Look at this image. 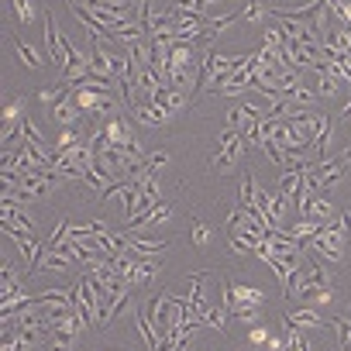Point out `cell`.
<instances>
[{"label":"cell","mask_w":351,"mask_h":351,"mask_svg":"<svg viewBox=\"0 0 351 351\" xmlns=\"http://www.w3.org/2000/svg\"><path fill=\"white\" fill-rule=\"evenodd\" d=\"M45 52H49L52 66H62L66 69V35L59 32V25H56L52 14H45Z\"/></svg>","instance_id":"cell-1"},{"label":"cell","mask_w":351,"mask_h":351,"mask_svg":"<svg viewBox=\"0 0 351 351\" xmlns=\"http://www.w3.org/2000/svg\"><path fill=\"white\" fill-rule=\"evenodd\" d=\"M86 56H90V76L93 80H117V56H110L104 45H93Z\"/></svg>","instance_id":"cell-2"},{"label":"cell","mask_w":351,"mask_h":351,"mask_svg":"<svg viewBox=\"0 0 351 351\" xmlns=\"http://www.w3.org/2000/svg\"><path fill=\"white\" fill-rule=\"evenodd\" d=\"M131 117H134L141 128H162V124H169L172 110H169L165 104H141V107L131 110Z\"/></svg>","instance_id":"cell-3"},{"label":"cell","mask_w":351,"mask_h":351,"mask_svg":"<svg viewBox=\"0 0 351 351\" xmlns=\"http://www.w3.org/2000/svg\"><path fill=\"white\" fill-rule=\"evenodd\" d=\"M83 117H86V114L80 110V104H76V97H73V93H66V97L52 107V121H59L62 128H76Z\"/></svg>","instance_id":"cell-4"},{"label":"cell","mask_w":351,"mask_h":351,"mask_svg":"<svg viewBox=\"0 0 351 351\" xmlns=\"http://www.w3.org/2000/svg\"><path fill=\"white\" fill-rule=\"evenodd\" d=\"M124 110H128V107H124L121 93L110 90V93H100V100H97V107H93V117H97V121H114V117H121Z\"/></svg>","instance_id":"cell-5"},{"label":"cell","mask_w":351,"mask_h":351,"mask_svg":"<svg viewBox=\"0 0 351 351\" xmlns=\"http://www.w3.org/2000/svg\"><path fill=\"white\" fill-rule=\"evenodd\" d=\"M303 217H306V221H313V224H320V228H327L330 221H337V214H334V207H330V200H327L324 193H317V197L306 204Z\"/></svg>","instance_id":"cell-6"},{"label":"cell","mask_w":351,"mask_h":351,"mask_svg":"<svg viewBox=\"0 0 351 351\" xmlns=\"http://www.w3.org/2000/svg\"><path fill=\"white\" fill-rule=\"evenodd\" d=\"M282 317L289 324H296L300 330H320L324 327V317L317 313V306H296V310H286Z\"/></svg>","instance_id":"cell-7"},{"label":"cell","mask_w":351,"mask_h":351,"mask_svg":"<svg viewBox=\"0 0 351 351\" xmlns=\"http://www.w3.org/2000/svg\"><path fill=\"white\" fill-rule=\"evenodd\" d=\"M231 300H234V310L238 306H265V293L255 289V286H234L231 282ZM234 310H231V317H234Z\"/></svg>","instance_id":"cell-8"},{"label":"cell","mask_w":351,"mask_h":351,"mask_svg":"<svg viewBox=\"0 0 351 351\" xmlns=\"http://www.w3.org/2000/svg\"><path fill=\"white\" fill-rule=\"evenodd\" d=\"M172 214H176V210H172V204H165V200H162V204H158L155 210H148V214H145V217H141V221H138L134 228H128V231H145V228H158V224H169V221H172Z\"/></svg>","instance_id":"cell-9"},{"label":"cell","mask_w":351,"mask_h":351,"mask_svg":"<svg viewBox=\"0 0 351 351\" xmlns=\"http://www.w3.org/2000/svg\"><path fill=\"white\" fill-rule=\"evenodd\" d=\"M73 269V258L69 255H62V252H42V258H38V265H35V272H69Z\"/></svg>","instance_id":"cell-10"},{"label":"cell","mask_w":351,"mask_h":351,"mask_svg":"<svg viewBox=\"0 0 351 351\" xmlns=\"http://www.w3.org/2000/svg\"><path fill=\"white\" fill-rule=\"evenodd\" d=\"M300 183H303V169H282L279 172V197H286L289 204L296 200V190H300Z\"/></svg>","instance_id":"cell-11"},{"label":"cell","mask_w":351,"mask_h":351,"mask_svg":"<svg viewBox=\"0 0 351 351\" xmlns=\"http://www.w3.org/2000/svg\"><path fill=\"white\" fill-rule=\"evenodd\" d=\"M303 272H306V279L313 282V289H334V276L317 262V258H310V262H303Z\"/></svg>","instance_id":"cell-12"},{"label":"cell","mask_w":351,"mask_h":351,"mask_svg":"<svg viewBox=\"0 0 351 351\" xmlns=\"http://www.w3.org/2000/svg\"><path fill=\"white\" fill-rule=\"evenodd\" d=\"M21 138H25V145H35V148H49V141H45V134H42V128H38V121L32 117V114H25V121H21Z\"/></svg>","instance_id":"cell-13"},{"label":"cell","mask_w":351,"mask_h":351,"mask_svg":"<svg viewBox=\"0 0 351 351\" xmlns=\"http://www.w3.org/2000/svg\"><path fill=\"white\" fill-rule=\"evenodd\" d=\"M158 272H162V258H141L138 269H134V282L131 286H148Z\"/></svg>","instance_id":"cell-14"},{"label":"cell","mask_w":351,"mask_h":351,"mask_svg":"<svg viewBox=\"0 0 351 351\" xmlns=\"http://www.w3.org/2000/svg\"><path fill=\"white\" fill-rule=\"evenodd\" d=\"M138 183H141V190H145V197H152L155 204H162V180H158V172H152V169H145V172L138 176Z\"/></svg>","instance_id":"cell-15"},{"label":"cell","mask_w":351,"mask_h":351,"mask_svg":"<svg viewBox=\"0 0 351 351\" xmlns=\"http://www.w3.org/2000/svg\"><path fill=\"white\" fill-rule=\"evenodd\" d=\"M14 52H18V59L25 62V69H38V66H42V52H38L35 45H28L25 38L14 42Z\"/></svg>","instance_id":"cell-16"},{"label":"cell","mask_w":351,"mask_h":351,"mask_svg":"<svg viewBox=\"0 0 351 351\" xmlns=\"http://www.w3.org/2000/svg\"><path fill=\"white\" fill-rule=\"evenodd\" d=\"M11 11H14V18H18V25L21 28H28L32 21H35V0H11Z\"/></svg>","instance_id":"cell-17"},{"label":"cell","mask_w":351,"mask_h":351,"mask_svg":"<svg viewBox=\"0 0 351 351\" xmlns=\"http://www.w3.org/2000/svg\"><path fill=\"white\" fill-rule=\"evenodd\" d=\"M330 327H334V334H337V344H341L344 351H351V317L341 313V317L330 320Z\"/></svg>","instance_id":"cell-18"},{"label":"cell","mask_w":351,"mask_h":351,"mask_svg":"<svg viewBox=\"0 0 351 351\" xmlns=\"http://www.w3.org/2000/svg\"><path fill=\"white\" fill-rule=\"evenodd\" d=\"M234 21H238V11H231V14H210V18H207V28H210V32L221 38V35H224Z\"/></svg>","instance_id":"cell-19"},{"label":"cell","mask_w":351,"mask_h":351,"mask_svg":"<svg viewBox=\"0 0 351 351\" xmlns=\"http://www.w3.org/2000/svg\"><path fill=\"white\" fill-rule=\"evenodd\" d=\"M190 238H193L197 248H207V245H210V228H207L200 217H190Z\"/></svg>","instance_id":"cell-20"},{"label":"cell","mask_w":351,"mask_h":351,"mask_svg":"<svg viewBox=\"0 0 351 351\" xmlns=\"http://www.w3.org/2000/svg\"><path fill=\"white\" fill-rule=\"evenodd\" d=\"M337 93H341V80H334V76H317V97L334 100Z\"/></svg>","instance_id":"cell-21"},{"label":"cell","mask_w":351,"mask_h":351,"mask_svg":"<svg viewBox=\"0 0 351 351\" xmlns=\"http://www.w3.org/2000/svg\"><path fill=\"white\" fill-rule=\"evenodd\" d=\"M289 100H293L296 107H313V104H317V90H310V86L300 83V86L289 90Z\"/></svg>","instance_id":"cell-22"},{"label":"cell","mask_w":351,"mask_h":351,"mask_svg":"<svg viewBox=\"0 0 351 351\" xmlns=\"http://www.w3.org/2000/svg\"><path fill=\"white\" fill-rule=\"evenodd\" d=\"M265 14H269V8H262L258 0H245V11H241V18H245L248 25H262V21H265Z\"/></svg>","instance_id":"cell-23"},{"label":"cell","mask_w":351,"mask_h":351,"mask_svg":"<svg viewBox=\"0 0 351 351\" xmlns=\"http://www.w3.org/2000/svg\"><path fill=\"white\" fill-rule=\"evenodd\" d=\"M190 104V97H186V90H169V97H165V107L172 110V114H180L183 107Z\"/></svg>","instance_id":"cell-24"},{"label":"cell","mask_w":351,"mask_h":351,"mask_svg":"<svg viewBox=\"0 0 351 351\" xmlns=\"http://www.w3.org/2000/svg\"><path fill=\"white\" fill-rule=\"evenodd\" d=\"M165 165H169V155H165V152H148V155H145V169L162 172Z\"/></svg>","instance_id":"cell-25"},{"label":"cell","mask_w":351,"mask_h":351,"mask_svg":"<svg viewBox=\"0 0 351 351\" xmlns=\"http://www.w3.org/2000/svg\"><path fill=\"white\" fill-rule=\"evenodd\" d=\"M25 117V100L18 97V100H8V107H4V121H21Z\"/></svg>","instance_id":"cell-26"},{"label":"cell","mask_w":351,"mask_h":351,"mask_svg":"<svg viewBox=\"0 0 351 351\" xmlns=\"http://www.w3.org/2000/svg\"><path fill=\"white\" fill-rule=\"evenodd\" d=\"M248 341H252V344H265V348H269V341H272V334H269V327H262V324H255V327L248 330Z\"/></svg>","instance_id":"cell-27"},{"label":"cell","mask_w":351,"mask_h":351,"mask_svg":"<svg viewBox=\"0 0 351 351\" xmlns=\"http://www.w3.org/2000/svg\"><path fill=\"white\" fill-rule=\"evenodd\" d=\"M348 317H351V306H348Z\"/></svg>","instance_id":"cell-28"}]
</instances>
